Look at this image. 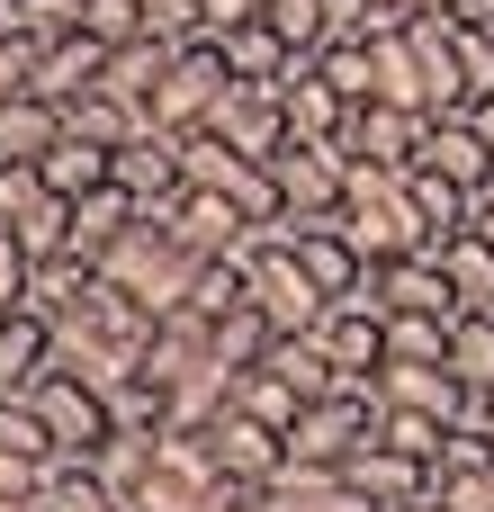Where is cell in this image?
I'll return each instance as SVG.
<instances>
[{
	"mask_svg": "<svg viewBox=\"0 0 494 512\" xmlns=\"http://www.w3.org/2000/svg\"><path fill=\"white\" fill-rule=\"evenodd\" d=\"M423 162H432V171H450V180H459V189H477V198L494 189V153H486V135L468 126V108H441V117L423 126Z\"/></svg>",
	"mask_w": 494,
	"mask_h": 512,
	"instance_id": "obj_19",
	"label": "cell"
},
{
	"mask_svg": "<svg viewBox=\"0 0 494 512\" xmlns=\"http://www.w3.org/2000/svg\"><path fill=\"white\" fill-rule=\"evenodd\" d=\"M261 18H270V27H279L297 54H315V45H324V0H270Z\"/></svg>",
	"mask_w": 494,
	"mask_h": 512,
	"instance_id": "obj_42",
	"label": "cell"
},
{
	"mask_svg": "<svg viewBox=\"0 0 494 512\" xmlns=\"http://www.w3.org/2000/svg\"><path fill=\"white\" fill-rule=\"evenodd\" d=\"M342 234L351 252L378 270V261H405V252H432V225L414 216V189L405 171H378V162H351V189H342Z\"/></svg>",
	"mask_w": 494,
	"mask_h": 512,
	"instance_id": "obj_1",
	"label": "cell"
},
{
	"mask_svg": "<svg viewBox=\"0 0 494 512\" xmlns=\"http://www.w3.org/2000/svg\"><path fill=\"white\" fill-rule=\"evenodd\" d=\"M99 279H117L126 297H144L153 315H171V306H189L198 252H189V243H180L171 225H153V216H144V225H135V234H126V243H117L108 261H99Z\"/></svg>",
	"mask_w": 494,
	"mask_h": 512,
	"instance_id": "obj_2",
	"label": "cell"
},
{
	"mask_svg": "<svg viewBox=\"0 0 494 512\" xmlns=\"http://www.w3.org/2000/svg\"><path fill=\"white\" fill-rule=\"evenodd\" d=\"M9 234H18V252H27V261L72 252V198H54V189H45L36 207H18V216H9Z\"/></svg>",
	"mask_w": 494,
	"mask_h": 512,
	"instance_id": "obj_34",
	"label": "cell"
},
{
	"mask_svg": "<svg viewBox=\"0 0 494 512\" xmlns=\"http://www.w3.org/2000/svg\"><path fill=\"white\" fill-rule=\"evenodd\" d=\"M234 512H261V504H252V495H243V504H234Z\"/></svg>",
	"mask_w": 494,
	"mask_h": 512,
	"instance_id": "obj_56",
	"label": "cell"
},
{
	"mask_svg": "<svg viewBox=\"0 0 494 512\" xmlns=\"http://www.w3.org/2000/svg\"><path fill=\"white\" fill-rule=\"evenodd\" d=\"M270 180H279V216H342L351 153H342V144H306V135H288V144L270 153Z\"/></svg>",
	"mask_w": 494,
	"mask_h": 512,
	"instance_id": "obj_5",
	"label": "cell"
},
{
	"mask_svg": "<svg viewBox=\"0 0 494 512\" xmlns=\"http://www.w3.org/2000/svg\"><path fill=\"white\" fill-rule=\"evenodd\" d=\"M144 216H153V225H171L198 261H225V252H243V243L261 234L225 189H180V198H162V207H144Z\"/></svg>",
	"mask_w": 494,
	"mask_h": 512,
	"instance_id": "obj_6",
	"label": "cell"
},
{
	"mask_svg": "<svg viewBox=\"0 0 494 512\" xmlns=\"http://www.w3.org/2000/svg\"><path fill=\"white\" fill-rule=\"evenodd\" d=\"M54 144H63V99H45V90L0 99V162H45Z\"/></svg>",
	"mask_w": 494,
	"mask_h": 512,
	"instance_id": "obj_21",
	"label": "cell"
},
{
	"mask_svg": "<svg viewBox=\"0 0 494 512\" xmlns=\"http://www.w3.org/2000/svg\"><path fill=\"white\" fill-rule=\"evenodd\" d=\"M414 9H450V0H414Z\"/></svg>",
	"mask_w": 494,
	"mask_h": 512,
	"instance_id": "obj_55",
	"label": "cell"
},
{
	"mask_svg": "<svg viewBox=\"0 0 494 512\" xmlns=\"http://www.w3.org/2000/svg\"><path fill=\"white\" fill-rule=\"evenodd\" d=\"M423 126H432V117H414V108H396V99H360L351 126H342V153H351V162H378V171H414V162H423Z\"/></svg>",
	"mask_w": 494,
	"mask_h": 512,
	"instance_id": "obj_8",
	"label": "cell"
},
{
	"mask_svg": "<svg viewBox=\"0 0 494 512\" xmlns=\"http://www.w3.org/2000/svg\"><path fill=\"white\" fill-rule=\"evenodd\" d=\"M99 63H108V45L72 27L63 45H45V54H36V90H45V99H72V90H90V81H99Z\"/></svg>",
	"mask_w": 494,
	"mask_h": 512,
	"instance_id": "obj_27",
	"label": "cell"
},
{
	"mask_svg": "<svg viewBox=\"0 0 494 512\" xmlns=\"http://www.w3.org/2000/svg\"><path fill=\"white\" fill-rule=\"evenodd\" d=\"M54 369H63V378H81V387H99V396H117L126 378H144V351L72 315V324H54Z\"/></svg>",
	"mask_w": 494,
	"mask_h": 512,
	"instance_id": "obj_10",
	"label": "cell"
},
{
	"mask_svg": "<svg viewBox=\"0 0 494 512\" xmlns=\"http://www.w3.org/2000/svg\"><path fill=\"white\" fill-rule=\"evenodd\" d=\"M315 342H324V360H333L342 378H378V369H387V315H378L369 297H333L324 324H315Z\"/></svg>",
	"mask_w": 494,
	"mask_h": 512,
	"instance_id": "obj_14",
	"label": "cell"
},
{
	"mask_svg": "<svg viewBox=\"0 0 494 512\" xmlns=\"http://www.w3.org/2000/svg\"><path fill=\"white\" fill-rule=\"evenodd\" d=\"M405 512H450V504H441V495H423V504H405Z\"/></svg>",
	"mask_w": 494,
	"mask_h": 512,
	"instance_id": "obj_53",
	"label": "cell"
},
{
	"mask_svg": "<svg viewBox=\"0 0 494 512\" xmlns=\"http://www.w3.org/2000/svg\"><path fill=\"white\" fill-rule=\"evenodd\" d=\"M135 225H144V198H126L117 180H108V189H90V198H72V261H90V270H99Z\"/></svg>",
	"mask_w": 494,
	"mask_h": 512,
	"instance_id": "obj_18",
	"label": "cell"
},
{
	"mask_svg": "<svg viewBox=\"0 0 494 512\" xmlns=\"http://www.w3.org/2000/svg\"><path fill=\"white\" fill-rule=\"evenodd\" d=\"M117 189H126V198H144V207L180 198V189H189V171H180V135H171V126L126 135V144H117Z\"/></svg>",
	"mask_w": 494,
	"mask_h": 512,
	"instance_id": "obj_16",
	"label": "cell"
},
{
	"mask_svg": "<svg viewBox=\"0 0 494 512\" xmlns=\"http://www.w3.org/2000/svg\"><path fill=\"white\" fill-rule=\"evenodd\" d=\"M477 234H494V189H486V198H477Z\"/></svg>",
	"mask_w": 494,
	"mask_h": 512,
	"instance_id": "obj_51",
	"label": "cell"
},
{
	"mask_svg": "<svg viewBox=\"0 0 494 512\" xmlns=\"http://www.w3.org/2000/svg\"><path fill=\"white\" fill-rule=\"evenodd\" d=\"M63 126H72V135H90V144H108V153H117V144H126V135H144V126H153V117H144V108H135V99H117V90H99V81H90V90H72V99H63Z\"/></svg>",
	"mask_w": 494,
	"mask_h": 512,
	"instance_id": "obj_24",
	"label": "cell"
},
{
	"mask_svg": "<svg viewBox=\"0 0 494 512\" xmlns=\"http://www.w3.org/2000/svg\"><path fill=\"white\" fill-rule=\"evenodd\" d=\"M0 27L45 54V45H63V36L81 27V0H0Z\"/></svg>",
	"mask_w": 494,
	"mask_h": 512,
	"instance_id": "obj_36",
	"label": "cell"
},
{
	"mask_svg": "<svg viewBox=\"0 0 494 512\" xmlns=\"http://www.w3.org/2000/svg\"><path fill=\"white\" fill-rule=\"evenodd\" d=\"M81 36H99V45L117 54V45L153 36V27H144V0H81Z\"/></svg>",
	"mask_w": 494,
	"mask_h": 512,
	"instance_id": "obj_41",
	"label": "cell"
},
{
	"mask_svg": "<svg viewBox=\"0 0 494 512\" xmlns=\"http://www.w3.org/2000/svg\"><path fill=\"white\" fill-rule=\"evenodd\" d=\"M36 180H45V189H54V198H90V189H108V180H117V153H108V144H90V135H72V126H63V144H54V153H45V162H36Z\"/></svg>",
	"mask_w": 494,
	"mask_h": 512,
	"instance_id": "obj_22",
	"label": "cell"
},
{
	"mask_svg": "<svg viewBox=\"0 0 494 512\" xmlns=\"http://www.w3.org/2000/svg\"><path fill=\"white\" fill-rule=\"evenodd\" d=\"M450 18H468V27H494V0H450Z\"/></svg>",
	"mask_w": 494,
	"mask_h": 512,
	"instance_id": "obj_49",
	"label": "cell"
},
{
	"mask_svg": "<svg viewBox=\"0 0 494 512\" xmlns=\"http://www.w3.org/2000/svg\"><path fill=\"white\" fill-rule=\"evenodd\" d=\"M54 378V324H36L27 306L0 315V405H27Z\"/></svg>",
	"mask_w": 494,
	"mask_h": 512,
	"instance_id": "obj_17",
	"label": "cell"
},
{
	"mask_svg": "<svg viewBox=\"0 0 494 512\" xmlns=\"http://www.w3.org/2000/svg\"><path fill=\"white\" fill-rule=\"evenodd\" d=\"M162 63H171V45H162V36H135V45H117V54L99 63V90H117V99H135V108L153 117V81H162Z\"/></svg>",
	"mask_w": 494,
	"mask_h": 512,
	"instance_id": "obj_28",
	"label": "cell"
},
{
	"mask_svg": "<svg viewBox=\"0 0 494 512\" xmlns=\"http://www.w3.org/2000/svg\"><path fill=\"white\" fill-rule=\"evenodd\" d=\"M243 279H252V306H261V324L270 333H315L324 324V288H315V270L297 261V243H279V234H252L243 243Z\"/></svg>",
	"mask_w": 494,
	"mask_h": 512,
	"instance_id": "obj_3",
	"label": "cell"
},
{
	"mask_svg": "<svg viewBox=\"0 0 494 512\" xmlns=\"http://www.w3.org/2000/svg\"><path fill=\"white\" fill-rule=\"evenodd\" d=\"M468 126L486 135V153H494V99H468Z\"/></svg>",
	"mask_w": 494,
	"mask_h": 512,
	"instance_id": "obj_50",
	"label": "cell"
},
{
	"mask_svg": "<svg viewBox=\"0 0 494 512\" xmlns=\"http://www.w3.org/2000/svg\"><path fill=\"white\" fill-rule=\"evenodd\" d=\"M36 414H45V432H54V450H63V459H90V450L117 432L108 396H99V387H81V378H63V369L36 387Z\"/></svg>",
	"mask_w": 494,
	"mask_h": 512,
	"instance_id": "obj_11",
	"label": "cell"
},
{
	"mask_svg": "<svg viewBox=\"0 0 494 512\" xmlns=\"http://www.w3.org/2000/svg\"><path fill=\"white\" fill-rule=\"evenodd\" d=\"M477 414H486V432H494V396H486V405H477Z\"/></svg>",
	"mask_w": 494,
	"mask_h": 512,
	"instance_id": "obj_54",
	"label": "cell"
},
{
	"mask_svg": "<svg viewBox=\"0 0 494 512\" xmlns=\"http://www.w3.org/2000/svg\"><path fill=\"white\" fill-rule=\"evenodd\" d=\"M207 126H216L234 153H252V162H270V153L288 144V108H279V90H270V81H234V90H225V108H216Z\"/></svg>",
	"mask_w": 494,
	"mask_h": 512,
	"instance_id": "obj_15",
	"label": "cell"
},
{
	"mask_svg": "<svg viewBox=\"0 0 494 512\" xmlns=\"http://www.w3.org/2000/svg\"><path fill=\"white\" fill-rule=\"evenodd\" d=\"M0 512H54V504H45V495H18V504H0Z\"/></svg>",
	"mask_w": 494,
	"mask_h": 512,
	"instance_id": "obj_52",
	"label": "cell"
},
{
	"mask_svg": "<svg viewBox=\"0 0 494 512\" xmlns=\"http://www.w3.org/2000/svg\"><path fill=\"white\" fill-rule=\"evenodd\" d=\"M45 504H54V512H135L117 486H108V477H99V468H90V459H54Z\"/></svg>",
	"mask_w": 494,
	"mask_h": 512,
	"instance_id": "obj_32",
	"label": "cell"
},
{
	"mask_svg": "<svg viewBox=\"0 0 494 512\" xmlns=\"http://www.w3.org/2000/svg\"><path fill=\"white\" fill-rule=\"evenodd\" d=\"M234 405H243V414H261L270 432H288V423L306 414V396H297V387H288L270 360H261V369H234Z\"/></svg>",
	"mask_w": 494,
	"mask_h": 512,
	"instance_id": "obj_35",
	"label": "cell"
},
{
	"mask_svg": "<svg viewBox=\"0 0 494 512\" xmlns=\"http://www.w3.org/2000/svg\"><path fill=\"white\" fill-rule=\"evenodd\" d=\"M90 261H72V252H54V261H36V279H27V315L36 324H72L81 315V297H90Z\"/></svg>",
	"mask_w": 494,
	"mask_h": 512,
	"instance_id": "obj_26",
	"label": "cell"
},
{
	"mask_svg": "<svg viewBox=\"0 0 494 512\" xmlns=\"http://www.w3.org/2000/svg\"><path fill=\"white\" fill-rule=\"evenodd\" d=\"M18 90H36V45L0 36V99H18Z\"/></svg>",
	"mask_w": 494,
	"mask_h": 512,
	"instance_id": "obj_46",
	"label": "cell"
},
{
	"mask_svg": "<svg viewBox=\"0 0 494 512\" xmlns=\"http://www.w3.org/2000/svg\"><path fill=\"white\" fill-rule=\"evenodd\" d=\"M153 459H162V432H108V441L90 450V468H99V477H108V486H117L126 504L144 495V477H153Z\"/></svg>",
	"mask_w": 494,
	"mask_h": 512,
	"instance_id": "obj_30",
	"label": "cell"
},
{
	"mask_svg": "<svg viewBox=\"0 0 494 512\" xmlns=\"http://www.w3.org/2000/svg\"><path fill=\"white\" fill-rule=\"evenodd\" d=\"M342 486H351V495H369L378 512H405V504H423V495H432V459H405L396 441H360V450L342 459Z\"/></svg>",
	"mask_w": 494,
	"mask_h": 512,
	"instance_id": "obj_12",
	"label": "cell"
},
{
	"mask_svg": "<svg viewBox=\"0 0 494 512\" xmlns=\"http://www.w3.org/2000/svg\"><path fill=\"white\" fill-rule=\"evenodd\" d=\"M378 405H405V414H441V423H468L486 396H468V378L450 360H387L378 369Z\"/></svg>",
	"mask_w": 494,
	"mask_h": 512,
	"instance_id": "obj_9",
	"label": "cell"
},
{
	"mask_svg": "<svg viewBox=\"0 0 494 512\" xmlns=\"http://www.w3.org/2000/svg\"><path fill=\"white\" fill-rule=\"evenodd\" d=\"M450 512H494V468H477V477H450V486H432Z\"/></svg>",
	"mask_w": 494,
	"mask_h": 512,
	"instance_id": "obj_47",
	"label": "cell"
},
{
	"mask_svg": "<svg viewBox=\"0 0 494 512\" xmlns=\"http://www.w3.org/2000/svg\"><path fill=\"white\" fill-rule=\"evenodd\" d=\"M45 459H27V450H0V504H18V495H45Z\"/></svg>",
	"mask_w": 494,
	"mask_h": 512,
	"instance_id": "obj_44",
	"label": "cell"
},
{
	"mask_svg": "<svg viewBox=\"0 0 494 512\" xmlns=\"http://www.w3.org/2000/svg\"><path fill=\"white\" fill-rule=\"evenodd\" d=\"M243 18H252V0H198V36H225Z\"/></svg>",
	"mask_w": 494,
	"mask_h": 512,
	"instance_id": "obj_48",
	"label": "cell"
},
{
	"mask_svg": "<svg viewBox=\"0 0 494 512\" xmlns=\"http://www.w3.org/2000/svg\"><path fill=\"white\" fill-rule=\"evenodd\" d=\"M450 324L459 315H423V306L387 315V360H450Z\"/></svg>",
	"mask_w": 494,
	"mask_h": 512,
	"instance_id": "obj_37",
	"label": "cell"
},
{
	"mask_svg": "<svg viewBox=\"0 0 494 512\" xmlns=\"http://www.w3.org/2000/svg\"><path fill=\"white\" fill-rule=\"evenodd\" d=\"M270 342H279V333L261 324V306H234V315L216 324V360H225V369H261V360H270Z\"/></svg>",
	"mask_w": 494,
	"mask_h": 512,
	"instance_id": "obj_40",
	"label": "cell"
},
{
	"mask_svg": "<svg viewBox=\"0 0 494 512\" xmlns=\"http://www.w3.org/2000/svg\"><path fill=\"white\" fill-rule=\"evenodd\" d=\"M198 441H207V459H216V477H225V486H270V477L288 468V432H270V423H261V414H243V405H225Z\"/></svg>",
	"mask_w": 494,
	"mask_h": 512,
	"instance_id": "obj_7",
	"label": "cell"
},
{
	"mask_svg": "<svg viewBox=\"0 0 494 512\" xmlns=\"http://www.w3.org/2000/svg\"><path fill=\"white\" fill-rule=\"evenodd\" d=\"M225 90H234L225 45H216V36H189V45H171V63H162V81H153V126L198 135V126L225 108Z\"/></svg>",
	"mask_w": 494,
	"mask_h": 512,
	"instance_id": "obj_4",
	"label": "cell"
},
{
	"mask_svg": "<svg viewBox=\"0 0 494 512\" xmlns=\"http://www.w3.org/2000/svg\"><path fill=\"white\" fill-rule=\"evenodd\" d=\"M270 90H279V108H288V135H306V144H342V126H351V99L324 81V63H315V54H297V63H288Z\"/></svg>",
	"mask_w": 494,
	"mask_h": 512,
	"instance_id": "obj_13",
	"label": "cell"
},
{
	"mask_svg": "<svg viewBox=\"0 0 494 512\" xmlns=\"http://www.w3.org/2000/svg\"><path fill=\"white\" fill-rule=\"evenodd\" d=\"M216 45H225V72H234V81H279V72L297 63V45H288V36H279L261 9H252L243 27H225Z\"/></svg>",
	"mask_w": 494,
	"mask_h": 512,
	"instance_id": "obj_23",
	"label": "cell"
},
{
	"mask_svg": "<svg viewBox=\"0 0 494 512\" xmlns=\"http://www.w3.org/2000/svg\"><path fill=\"white\" fill-rule=\"evenodd\" d=\"M45 198V180H36V162H0V225L18 216V207H36Z\"/></svg>",
	"mask_w": 494,
	"mask_h": 512,
	"instance_id": "obj_45",
	"label": "cell"
},
{
	"mask_svg": "<svg viewBox=\"0 0 494 512\" xmlns=\"http://www.w3.org/2000/svg\"><path fill=\"white\" fill-rule=\"evenodd\" d=\"M0 36H9V27H0Z\"/></svg>",
	"mask_w": 494,
	"mask_h": 512,
	"instance_id": "obj_57",
	"label": "cell"
},
{
	"mask_svg": "<svg viewBox=\"0 0 494 512\" xmlns=\"http://www.w3.org/2000/svg\"><path fill=\"white\" fill-rule=\"evenodd\" d=\"M369 72H378V90H369V99H396V108L432 117V81H423V54H414L405 18H396V27H369Z\"/></svg>",
	"mask_w": 494,
	"mask_h": 512,
	"instance_id": "obj_20",
	"label": "cell"
},
{
	"mask_svg": "<svg viewBox=\"0 0 494 512\" xmlns=\"http://www.w3.org/2000/svg\"><path fill=\"white\" fill-rule=\"evenodd\" d=\"M315 63H324V81H333L351 108L378 90V72H369V36H333V45H315Z\"/></svg>",
	"mask_w": 494,
	"mask_h": 512,
	"instance_id": "obj_39",
	"label": "cell"
},
{
	"mask_svg": "<svg viewBox=\"0 0 494 512\" xmlns=\"http://www.w3.org/2000/svg\"><path fill=\"white\" fill-rule=\"evenodd\" d=\"M270 369H279V378H288V387H297L306 405L342 387V369L324 360V342H315V333H279V342H270Z\"/></svg>",
	"mask_w": 494,
	"mask_h": 512,
	"instance_id": "obj_31",
	"label": "cell"
},
{
	"mask_svg": "<svg viewBox=\"0 0 494 512\" xmlns=\"http://www.w3.org/2000/svg\"><path fill=\"white\" fill-rule=\"evenodd\" d=\"M450 369L468 378V396H494V306H468L450 324Z\"/></svg>",
	"mask_w": 494,
	"mask_h": 512,
	"instance_id": "obj_33",
	"label": "cell"
},
{
	"mask_svg": "<svg viewBox=\"0 0 494 512\" xmlns=\"http://www.w3.org/2000/svg\"><path fill=\"white\" fill-rule=\"evenodd\" d=\"M477 468H494V432H486V414H468V423H450V432H441L432 486H450V477H477Z\"/></svg>",
	"mask_w": 494,
	"mask_h": 512,
	"instance_id": "obj_38",
	"label": "cell"
},
{
	"mask_svg": "<svg viewBox=\"0 0 494 512\" xmlns=\"http://www.w3.org/2000/svg\"><path fill=\"white\" fill-rule=\"evenodd\" d=\"M441 252V270H450V288H459V306H494V234H450V243H432Z\"/></svg>",
	"mask_w": 494,
	"mask_h": 512,
	"instance_id": "obj_29",
	"label": "cell"
},
{
	"mask_svg": "<svg viewBox=\"0 0 494 512\" xmlns=\"http://www.w3.org/2000/svg\"><path fill=\"white\" fill-rule=\"evenodd\" d=\"M405 189H414V216L432 225V243H450V234H468V225H477V189H459L450 171L414 162V171H405Z\"/></svg>",
	"mask_w": 494,
	"mask_h": 512,
	"instance_id": "obj_25",
	"label": "cell"
},
{
	"mask_svg": "<svg viewBox=\"0 0 494 512\" xmlns=\"http://www.w3.org/2000/svg\"><path fill=\"white\" fill-rule=\"evenodd\" d=\"M27 279H36V261H27V252H18V234L0 225V315H18V306H27Z\"/></svg>",
	"mask_w": 494,
	"mask_h": 512,
	"instance_id": "obj_43",
	"label": "cell"
}]
</instances>
